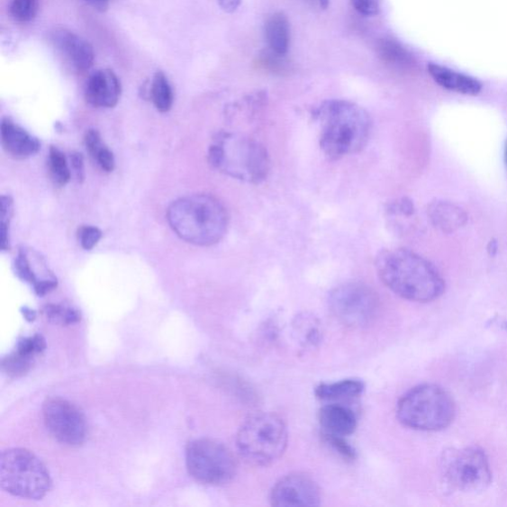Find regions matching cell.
<instances>
[{
    "mask_svg": "<svg viewBox=\"0 0 507 507\" xmlns=\"http://www.w3.org/2000/svg\"><path fill=\"white\" fill-rule=\"evenodd\" d=\"M376 267L383 283L407 301L430 303L445 290L443 278L433 265L410 250L383 251L376 257Z\"/></svg>",
    "mask_w": 507,
    "mask_h": 507,
    "instance_id": "obj_1",
    "label": "cell"
},
{
    "mask_svg": "<svg viewBox=\"0 0 507 507\" xmlns=\"http://www.w3.org/2000/svg\"><path fill=\"white\" fill-rule=\"evenodd\" d=\"M316 117L321 124V147L331 160L360 152L369 141L371 117L356 104L340 99L325 102Z\"/></svg>",
    "mask_w": 507,
    "mask_h": 507,
    "instance_id": "obj_2",
    "label": "cell"
},
{
    "mask_svg": "<svg viewBox=\"0 0 507 507\" xmlns=\"http://www.w3.org/2000/svg\"><path fill=\"white\" fill-rule=\"evenodd\" d=\"M168 224L181 240L196 246H212L223 240L230 224L224 205L213 195H193L168 207Z\"/></svg>",
    "mask_w": 507,
    "mask_h": 507,
    "instance_id": "obj_3",
    "label": "cell"
},
{
    "mask_svg": "<svg viewBox=\"0 0 507 507\" xmlns=\"http://www.w3.org/2000/svg\"><path fill=\"white\" fill-rule=\"evenodd\" d=\"M208 161L217 170L255 185L264 182L271 168L270 157L260 142L231 133H221L214 139Z\"/></svg>",
    "mask_w": 507,
    "mask_h": 507,
    "instance_id": "obj_4",
    "label": "cell"
},
{
    "mask_svg": "<svg viewBox=\"0 0 507 507\" xmlns=\"http://www.w3.org/2000/svg\"><path fill=\"white\" fill-rule=\"evenodd\" d=\"M397 417L410 429L437 431L448 427L456 407L448 392L436 385H421L406 393L397 404Z\"/></svg>",
    "mask_w": 507,
    "mask_h": 507,
    "instance_id": "obj_5",
    "label": "cell"
},
{
    "mask_svg": "<svg viewBox=\"0 0 507 507\" xmlns=\"http://www.w3.org/2000/svg\"><path fill=\"white\" fill-rule=\"evenodd\" d=\"M287 430L280 416L271 412L253 414L237 434V448L243 458L255 466L271 465L286 449Z\"/></svg>",
    "mask_w": 507,
    "mask_h": 507,
    "instance_id": "obj_6",
    "label": "cell"
},
{
    "mask_svg": "<svg viewBox=\"0 0 507 507\" xmlns=\"http://www.w3.org/2000/svg\"><path fill=\"white\" fill-rule=\"evenodd\" d=\"M0 485L10 494L27 500H41L52 488L51 475L36 455L13 448L0 457Z\"/></svg>",
    "mask_w": 507,
    "mask_h": 507,
    "instance_id": "obj_7",
    "label": "cell"
},
{
    "mask_svg": "<svg viewBox=\"0 0 507 507\" xmlns=\"http://www.w3.org/2000/svg\"><path fill=\"white\" fill-rule=\"evenodd\" d=\"M440 468L447 484L462 493L484 492L492 482L488 457L476 447L445 451Z\"/></svg>",
    "mask_w": 507,
    "mask_h": 507,
    "instance_id": "obj_8",
    "label": "cell"
},
{
    "mask_svg": "<svg viewBox=\"0 0 507 507\" xmlns=\"http://www.w3.org/2000/svg\"><path fill=\"white\" fill-rule=\"evenodd\" d=\"M186 461L188 473L204 484H226L236 475L233 454L224 444L213 439H202L188 443Z\"/></svg>",
    "mask_w": 507,
    "mask_h": 507,
    "instance_id": "obj_9",
    "label": "cell"
},
{
    "mask_svg": "<svg viewBox=\"0 0 507 507\" xmlns=\"http://www.w3.org/2000/svg\"><path fill=\"white\" fill-rule=\"evenodd\" d=\"M330 307L333 315L343 324L362 327L375 320L379 310V298L369 285L348 283L331 292Z\"/></svg>",
    "mask_w": 507,
    "mask_h": 507,
    "instance_id": "obj_10",
    "label": "cell"
},
{
    "mask_svg": "<svg viewBox=\"0 0 507 507\" xmlns=\"http://www.w3.org/2000/svg\"><path fill=\"white\" fill-rule=\"evenodd\" d=\"M43 419L47 430L59 443L79 446L86 441V420L74 403L61 397H51L44 403Z\"/></svg>",
    "mask_w": 507,
    "mask_h": 507,
    "instance_id": "obj_11",
    "label": "cell"
},
{
    "mask_svg": "<svg viewBox=\"0 0 507 507\" xmlns=\"http://www.w3.org/2000/svg\"><path fill=\"white\" fill-rule=\"evenodd\" d=\"M271 502L280 507L318 506L321 502V492L310 475L292 474L275 484Z\"/></svg>",
    "mask_w": 507,
    "mask_h": 507,
    "instance_id": "obj_12",
    "label": "cell"
},
{
    "mask_svg": "<svg viewBox=\"0 0 507 507\" xmlns=\"http://www.w3.org/2000/svg\"><path fill=\"white\" fill-rule=\"evenodd\" d=\"M50 39L58 52L78 73H86L94 66L95 53L94 47L82 36L71 30L58 28L50 34Z\"/></svg>",
    "mask_w": 507,
    "mask_h": 507,
    "instance_id": "obj_13",
    "label": "cell"
},
{
    "mask_svg": "<svg viewBox=\"0 0 507 507\" xmlns=\"http://www.w3.org/2000/svg\"><path fill=\"white\" fill-rule=\"evenodd\" d=\"M122 87L116 74L109 68L97 69L88 77L85 97L94 107L113 108L121 99Z\"/></svg>",
    "mask_w": 507,
    "mask_h": 507,
    "instance_id": "obj_14",
    "label": "cell"
},
{
    "mask_svg": "<svg viewBox=\"0 0 507 507\" xmlns=\"http://www.w3.org/2000/svg\"><path fill=\"white\" fill-rule=\"evenodd\" d=\"M43 264L45 263L41 257L37 253L30 252L25 248L18 251L14 261L15 273L20 280L32 285L34 292L39 296H44L51 293L58 285L57 278L44 280V278L38 276V267Z\"/></svg>",
    "mask_w": 507,
    "mask_h": 507,
    "instance_id": "obj_15",
    "label": "cell"
},
{
    "mask_svg": "<svg viewBox=\"0 0 507 507\" xmlns=\"http://www.w3.org/2000/svg\"><path fill=\"white\" fill-rule=\"evenodd\" d=\"M0 137L5 152L18 158L32 157L41 149L37 138L8 118H5L0 125Z\"/></svg>",
    "mask_w": 507,
    "mask_h": 507,
    "instance_id": "obj_16",
    "label": "cell"
},
{
    "mask_svg": "<svg viewBox=\"0 0 507 507\" xmlns=\"http://www.w3.org/2000/svg\"><path fill=\"white\" fill-rule=\"evenodd\" d=\"M431 223L443 233L450 234L468 222V214L462 207L450 202L437 201L429 207Z\"/></svg>",
    "mask_w": 507,
    "mask_h": 507,
    "instance_id": "obj_17",
    "label": "cell"
},
{
    "mask_svg": "<svg viewBox=\"0 0 507 507\" xmlns=\"http://www.w3.org/2000/svg\"><path fill=\"white\" fill-rule=\"evenodd\" d=\"M429 71L434 81L448 91L476 95L482 91V85L475 78L453 71L446 67L430 64Z\"/></svg>",
    "mask_w": 507,
    "mask_h": 507,
    "instance_id": "obj_18",
    "label": "cell"
},
{
    "mask_svg": "<svg viewBox=\"0 0 507 507\" xmlns=\"http://www.w3.org/2000/svg\"><path fill=\"white\" fill-rule=\"evenodd\" d=\"M320 421L325 433L341 437L352 434L357 427L354 412L340 404L324 406L320 412Z\"/></svg>",
    "mask_w": 507,
    "mask_h": 507,
    "instance_id": "obj_19",
    "label": "cell"
},
{
    "mask_svg": "<svg viewBox=\"0 0 507 507\" xmlns=\"http://www.w3.org/2000/svg\"><path fill=\"white\" fill-rule=\"evenodd\" d=\"M266 37L272 51L283 56L286 55L291 34L290 23L284 14H275L267 20Z\"/></svg>",
    "mask_w": 507,
    "mask_h": 507,
    "instance_id": "obj_20",
    "label": "cell"
},
{
    "mask_svg": "<svg viewBox=\"0 0 507 507\" xmlns=\"http://www.w3.org/2000/svg\"><path fill=\"white\" fill-rule=\"evenodd\" d=\"M365 385L359 380H345L334 384H322L316 387L318 399L324 401H342L353 399L362 394Z\"/></svg>",
    "mask_w": 507,
    "mask_h": 507,
    "instance_id": "obj_21",
    "label": "cell"
},
{
    "mask_svg": "<svg viewBox=\"0 0 507 507\" xmlns=\"http://www.w3.org/2000/svg\"><path fill=\"white\" fill-rule=\"evenodd\" d=\"M377 54L386 65L400 69H411L415 67L412 55L400 43L391 39H382L376 46Z\"/></svg>",
    "mask_w": 507,
    "mask_h": 507,
    "instance_id": "obj_22",
    "label": "cell"
},
{
    "mask_svg": "<svg viewBox=\"0 0 507 507\" xmlns=\"http://www.w3.org/2000/svg\"><path fill=\"white\" fill-rule=\"evenodd\" d=\"M86 150L104 171L111 173L115 167L113 153L103 143L101 133L89 129L85 136Z\"/></svg>",
    "mask_w": 507,
    "mask_h": 507,
    "instance_id": "obj_23",
    "label": "cell"
},
{
    "mask_svg": "<svg viewBox=\"0 0 507 507\" xmlns=\"http://www.w3.org/2000/svg\"><path fill=\"white\" fill-rule=\"evenodd\" d=\"M149 95L158 112L166 113L171 111L174 104L173 87L163 72L158 71L154 75Z\"/></svg>",
    "mask_w": 507,
    "mask_h": 507,
    "instance_id": "obj_24",
    "label": "cell"
},
{
    "mask_svg": "<svg viewBox=\"0 0 507 507\" xmlns=\"http://www.w3.org/2000/svg\"><path fill=\"white\" fill-rule=\"evenodd\" d=\"M294 332L303 346L314 347L321 340L320 323L312 315H301L296 318Z\"/></svg>",
    "mask_w": 507,
    "mask_h": 507,
    "instance_id": "obj_25",
    "label": "cell"
},
{
    "mask_svg": "<svg viewBox=\"0 0 507 507\" xmlns=\"http://www.w3.org/2000/svg\"><path fill=\"white\" fill-rule=\"evenodd\" d=\"M48 165L52 180L59 186H66L71 180V170H69L65 154L52 146L49 150Z\"/></svg>",
    "mask_w": 507,
    "mask_h": 507,
    "instance_id": "obj_26",
    "label": "cell"
},
{
    "mask_svg": "<svg viewBox=\"0 0 507 507\" xmlns=\"http://www.w3.org/2000/svg\"><path fill=\"white\" fill-rule=\"evenodd\" d=\"M44 313L50 321L63 325H72L81 321V313L72 306L47 304Z\"/></svg>",
    "mask_w": 507,
    "mask_h": 507,
    "instance_id": "obj_27",
    "label": "cell"
},
{
    "mask_svg": "<svg viewBox=\"0 0 507 507\" xmlns=\"http://www.w3.org/2000/svg\"><path fill=\"white\" fill-rule=\"evenodd\" d=\"M40 6V0H12L9 5L10 15L20 23L33 22Z\"/></svg>",
    "mask_w": 507,
    "mask_h": 507,
    "instance_id": "obj_28",
    "label": "cell"
},
{
    "mask_svg": "<svg viewBox=\"0 0 507 507\" xmlns=\"http://www.w3.org/2000/svg\"><path fill=\"white\" fill-rule=\"evenodd\" d=\"M34 358L15 351L5 358L3 369L10 376H22L32 369Z\"/></svg>",
    "mask_w": 507,
    "mask_h": 507,
    "instance_id": "obj_29",
    "label": "cell"
},
{
    "mask_svg": "<svg viewBox=\"0 0 507 507\" xmlns=\"http://www.w3.org/2000/svg\"><path fill=\"white\" fill-rule=\"evenodd\" d=\"M14 216V201L13 198L7 195L2 196V250L8 251L9 245V225Z\"/></svg>",
    "mask_w": 507,
    "mask_h": 507,
    "instance_id": "obj_30",
    "label": "cell"
},
{
    "mask_svg": "<svg viewBox=\"0 0 507 507\" xmlns=\"http://www.w3.org/2000/svg\"><path fill=\"white\" fill-rule=\"evenodd\" d=\"M258 65L263 67L274 74L282 75L288 71V63L285 59V56L276 54L274 51H267L258 59Z\"/></svg>",
    "mask_w": 507,
    "mask_h": 507,
    "instance_id": "obj_31",
    "label": "cell"
},
{
    "mask_svg": "<svg viewBox=\"0 0 507 507\" xmlns=\"http://www.w3.org/2000/svg\"><path fill=\"white\" fill-rule=\"evenodd\" d=\"M46 340L42 335L36 334L32 337L23 338L20 340L16 351L25 356L35 358L46 349Z\"/></svg>",
    "mask_w": 507,
    "mask_h": 507,
    "instance_id": "obj_32",
    "label": "cell"
},
{
    "mask_svg": "<svg viewBox=\"0 0 507 507\" xmlns=\"http://www.w3.org/2000/svg\"><path fill=\"white\" fill-rule=\"evenodd\" d=\"M102 237V231L95 226H84L78 231V240L85 250L94 249Z\"/></svg>",
    "mask_w": 507,
    "mask_h": 507,
    "instance_id": "obj_33",
    "label": "cell"
},
{
    "mask_svg": "<svg viewBox=\"0 0 507 507\" xmlns=\"http://www.w3.org/2000/svg\"><path fill=\"white\" fill-rule=\"evenodd\" d=\"M325 439L333 448L340 452L345 458L354 460L356 452L352 447L344 441L343 437L324 433Z\"/></svg>",
    "mask_w": 507,
    "mask_h": 507,
    "instance_id": "obj_34",
    "label": "cell"
},
{
    "mask_svg": "<svg viewBox=\"0 0 507 507\" xmlns=\"http://www.w3.org/2000/svg\"><path fill=\"white\" fill-rule=\"evenodd\" d=\"M358 13L365 16H374L380 13V0H352Z\"/></svg>",
    "mask_w": 507,
    "mask_h": 507,
    "instance_id": "obj_35",
    "label": "cell"
},
{
    "mask_svg": "<svg viewBox=\"0 0 507 507\" xmlns=\"http://www.w3.org/2000/svg\"><path fill=\"white\" fill-rule=\"evenodd\" d=\"M71 162L78 182L84 181L85 178V164L84 157L81 153H73Z\"/></svg>",
    "mask_w": 507,
    "mask_h": 507,
    "instance_id": "obj_36",
    "label": "cell"
},
{
    "mask_svg": "<svg viewBox=\"0 0 507 507\" xmlns=\"http://www.w3.org/2000/svg\"><path fill=\"white\" fill-rule=\"evenodd\" d=\"M242 0H217L223 12L233 14L240 6Z\"/></svg>",
    "mask_w": 507,
    "mask_h": 507,
    "instance_id": "obj_37",
    "label": "cell"
},
{
    "mask_svg": "<svg viewBox=\"0 0 507 507\" xmlns=\"http://www.w3.org/2000/svg\"><path fill=\"white\" fill-rule=\"evenodd\" d=\"M89 5H92L95 9L101 10V12H104L105 9L109 6L112 0H84Z\"/></svg>",
    "mask_w": 507,
    "mask_h": 507,
    "instance_id": "obj_38",
    "label": "cell"
},
{
    "mask_svg": "<svg viewBox=\"0 0 507 507\" xmlns=\"http://www.w3.org/2000/svg\"><path fill=\"white\" fill-rule=\"evenodd\" d=\"M22 312L27 321L32 322L36 320V312L32 308L23 307Z\"/></svg>",
    "mask_w": 507,
    "mask_h": 507,
    "instance_id": "obj_39",
    "label": "cell"
},
{
    "mask_svg": "<svg viewBox=\"0 0 507 507\" xmlns=\"http://www.w3.org/2000/svg\"><path fill=\"white\" fill-rule=\"evenodd\" d=\"M318 3L325 9L330 5V0H318Z\"/></svg>",
    "mask_w": 507,
    "mask_h": 507,
    "instance_id": "obj_40",
    "label": "cell"
},
{
    "mask_svg": "<svg viewBox=\"0 0 507 507\" xmlns=\"http://www.w3.org/2000/svg\"><path fill=\"white\" fill-rule=\"evenodd\" d=\"M505 163L507 165V142H506V147H505Z\"/></svg>",
    "mask_w": 507,
    "mask_h": 507,
    "instance_id": "obj_41",
    "label": "cell"
}]
</instances>
